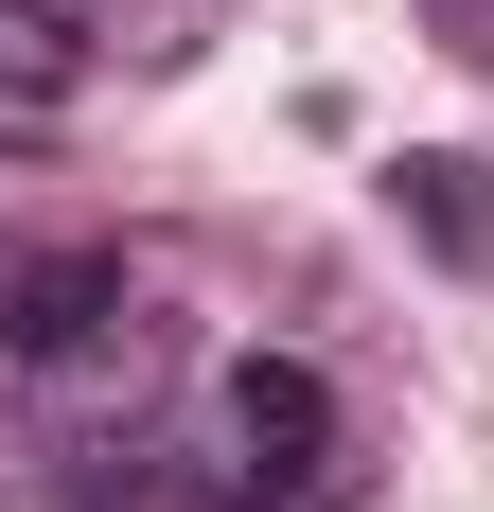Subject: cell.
I'll return each instance as SVG.
<instances>
[{
  "label": "cell",
  "mask_w": 494,
  "mask_h": 512,
  "mask_svg": "<svg viewBox=\"0 0 494 512\" xmlns=\"http://www.w3.org/2000/svg\"><path fill=\"white\" fill-rule=\"evenodd\" d=\"M124 318V248H36L18 283H0V354H36V371H71Z\"/></svg>",
  "instance_id": "6da1fadb"
},
{
  "label": "cell",
  "mask_w": 494,
  "mask_h": 512,
  "mask_svg": "<svg viewBox=\"0 0 494 512\" xmlns=\"http://www.w3.org/2000/svg\"><path fill=\"white\" fill-rule=\"evenodd\" d=\"M230 442H247L265 477H336V389H318L300 354H247V371H230Z\"/></svg>",
  "instance_id": "7a4b0ae2"
},
{
  "label": "cell",
  "mask_w": 494,
  "mask_h": 512,
  "mask_svg": "<svg viewBox=\"0 0 494 512\" xmlns=\"http://www.w3.org/2000/svg\"><path fill=\"white\" fill-rule=\"evenodd\" d=\"M389 212L424 230L442 283H477V265H494V195H477V159H459V142H406V159H389Z\"/></svg>",
  "instance_id": "3957f363"
},
{
  "label": "cell",
  "mask_w": 494,
  "mask_h": 512,
  "mask_svg": "<svg viewBox=\"0 0 494 512\" xmlns=\"http://www.w3.org/2000/svg\"><path fill=\"white\" fill-rule=\"evenodd\" d=\"M0 89H71V18L53 0H0Z\"/></svg>",
  "instance_id": "277c9868"
}]
</instances>
